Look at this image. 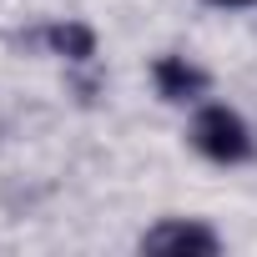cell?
Returning a JSON list of instances; mask_svg holds the SVG:
<instances>
[{"label": "cell", "instance_id": "7a4b0ae2", "mask_svg": "<svg viewBox=\"0 0 257 257\" xmlns=\"http://www.w3.org/2000/svg\"><path fill=\"white\" fill-rule=\"evenodd\" d=\"M217 232L202 222H162L142 237V252H217Z\"/></svg>", "mask_w": 257, "mask_h": 257}, {"label": "cell", "instance_id": "3957f363", "mask_svg": "<svg viewBox=\"0 0 257 257\" xmlns=\"http://www.w3.org/2000/svg\"><path fill=\"white\" fill-rule=\"evenodd\" d=\"M157 86H162L167 101H187V96H197V91L207 86V76H202L197 66L177 61V56H162V61H157Z\"/></svg>", "mask_w": 257, "mask_h": 257}, {"label": "cell", "instance_id": "277c9868", "mask_svg": "<svg viewBox=\"0 0 257 257\" xmlns=\"http://www.w3.org/2000/svg\"><path fill=\"white\" fill-rule=\"evenodd\" d=\"M51 46H56L61 56H71V61L96 56V36H91L86 26H56V31H51Z\"/></svg>", "mask_w": 257, "mask_h": 257}, {"label": "cell", "instance_id": "6da1fadb", "mask_svg": "<svg viewBox=\"0 0 257 257\" xmlns=\"http://www.w3.org/2000/svg\"><path fill=\"white\" fill-rule=\"evenodd\" d=\"M192 142H197V152H202V157H212V162H242V157L252 152L242 116H232L227 106H207V111L197 116Z\"/></svg>", "mask_w": 257, "mask_h": 257}, {"label": "cell", "instance_id": "5b68a950", "mask_svg": "<svg viewBox=\"0 0 257 257\" xmlns=\"http://www.w3.org/2000/svg\"><path fill=\"white\" fill-rule=\"evenodd\" d=\"M217 6H252V0H217Z\"/></svg>", "mask_w": 257, "mask_h": 257}]
</instances>
